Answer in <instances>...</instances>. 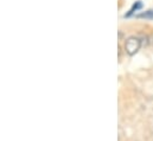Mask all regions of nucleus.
<instances>
[{"label":"nucleus","mask_w":153,"mask_h":141,"mask_svg":"<svg viewBox=\"0 0 153 141\" xmlns=\"http://www.w3.org/2000/svg\"><path fill=\"white\" fill-rule=\"evenodd\" d=\"M141 39L137 36H131L125 42V50L129 56H134L141 47Z\"/></svg>","instance_id":"1"},{"label":"nucleus","mask_w":153,"mask_h":141,"mask_svg":"<svg viewBox=\"0 0 153 141\" xmlns=\"http://www.w3.org/2000/svg\"><path fill=\"white\" fill-rule=\"evenodd\" d=\"M143 7V2L141 1H135L134 4H133V6H132V8L129 10V12L127 13V14H125V17H129L134 11H138V10H140Z\"/></svg>","instance_id":"2"},{"label":"nucleus","mask_w":153,"mask_h":141,"mask_svg":"<svg viewBox=\"0 0 153 141\" xmlns=\"http://www.w3.org/2000/svg\"><path fill=\"white\" fill-rule=\"evenodd\" d=\"M138 18H147V19H153V10H149L145 12H141L137 16Z\"/></svg>","instance_id":"3"}]
</instances>
